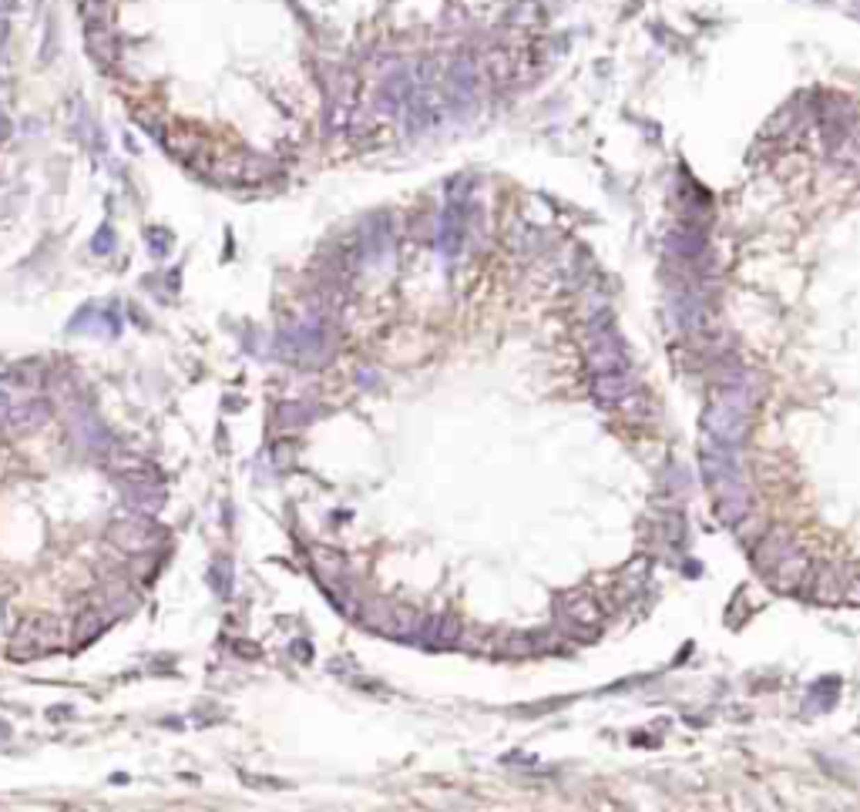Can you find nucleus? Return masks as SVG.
<instances>
[{"label": "nucleus", "instance_id": "2", "mask_svg": "<svg viewBox=\"0 0 860 812\" xmlns=\"http://www.w3.org/2000/svg\"><path fill=\"white\" fill-rule=\"evenodd\" d=\"M108 537L115 541L118 548L141 554V550H152L155 544L162 541V530L155 527L152 520H145V517H128V520H118V524H111Z\"/></svg>", "mask_w": 860, "mask_h": 812}, {"label": "nucleus", "instance_id": "3", "mask_svg": "<svg viewBox=\"0 0 860 812\" xmlns=\"http://www.w3.org/2000/svg\"><path fill=\"white\" fill-rule=\"evenodd\" d=\"M108 614H111V611H108ZM108 614H104V611H88V614L77 621L75 638H77V642H88V638L101 635V631H104V624H108Z\"/></svg>", "mask_w": 860, "mask_h": 812}, {"label": "nucleus", "instance_id": "1", "mask_svg": "<svg viewBox=\"0 0 860 812\" xmlns=\"http://www.w3.org/2000/svg\"><path fill=\"white\" fill-rule=\"evenodd\" d=\"M54 642H58V624L51 621V618H34V621H27L17 631V638H14V644H10V655H14L17 661L34 658V655L51 651Z\"/></svg>", "mask_w": 860, "mask_h": 812}]
</instances>
